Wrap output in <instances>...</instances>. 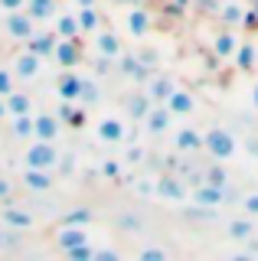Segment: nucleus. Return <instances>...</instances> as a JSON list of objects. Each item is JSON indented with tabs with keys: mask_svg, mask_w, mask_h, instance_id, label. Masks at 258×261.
<instances>
[{
	"mask_svg": "<svg viewBox=\"0 0 258 261\" xmlns=\"http://www.w3.org/2000/svg\"><path fill=\"white\" fill-rule=\"evenodd\" d=\"M203 150H206L213 160H222V163H229L232 157H236L239 144H236V137H232L225 127H209L206 134H203Z\"/></svg>",
	"mask_w": 258,
	"mask_h": 261,
	"instance_id": "obj_1",
	"label": "nucleus"
},
{
	"mask_svg": "<svg viewBox=\"0 0 258 261\" xmlns=\"http://www.w3.org/2000/svg\"><path fill=\"white\" fill-rule=\"evenodd\" d=\"M56 163H59V150H56V144H53V141H36V144L27 150V167L53 170Z\"/></svg>",
	"mask_w": 258,
	"mask_h": 261,
	"instance_id": "obj_2",
	"label": "nucleus"
},
{
	"mask_svg": "<svg viewBox=\"0 0 258 261\" xmlns=\"http://www.w3.org/2000/svg\"><path fill=\"white\" fill-rule=\"evenodd\" d=\"M170 124H173V111L167 108L164 101H154V105H150V111H147V118H144L147 134L160 137V134H167V130H170Z\"/></svg>",
	"mask_w": 258,
	"mask_h": 261,
	"instance_id": "obj_3",
	"label": "nucleus"
},
{
	"mask_svg": "<svg viewBox=\"0 0 258 261\" xmlns=\"http://www.w3.org/2000/svg\"><path fill=\"white\" fill-rule=\"evenodd\" d=\"M53 59L59 62L62 69H75V65L85 59V53H82V43H79V36H75V39H59V43H56V53H53Z\"/></svg>",
	"mask_w": 258,
	"mask_h": 261,
	"instance_id": "obj_4",
	"label": "nucleus"
},
{
	"mask_svg": "<svg viewBox=\"0 0 258 261\" xmlns=\"http://www.w3.org/2000/svg\"><path fill=\"white\" fill-rule=\"evenodd\" d=\"M33 16H30L27 10H7V33H10L13 39H30L33 36Z\"/></svg>",
	"mask_w": 258,
	"mask_h": 261,
	"instance_id": "obj_5",
	"label": "nucleus"
},
{
	"mask_svg": "<svg viewBox=\"0 0 258 261\" xmlns=\"http://www.w3.org/2000/svg\"><path fill=\"white\" fill-rule=\"evenodd\" d=\"M118 72L131 82H147V75H150V69L141 62L138 53H121L118 56Z\"/></svg>",
	"mask_w": 258,
	"mask_h": 261,
	"instance_id": "obj_6",
	"label": "nucleus"
},
{
	"mask_svg": "<svg viewBox=\"0 0 258 261\" xmlns=\"http://www.w3.org/2000/svg\"><path fill=\"white\" fill-rule=\"evenodd\" d=\"M82 82H85V75L66 69L59 79H56V92H59L62 101H79V95H82Z\"/></svg>",
	"mask_w": 258,
	"mask_h": 261,
	"instance_id": "obj_7",
	"label": "nucleus"
},
{
	"mask_svg": "<svg viewBox=\"0 0 258 261\" xmlns=\"http://www.w3.org/2000/svg\"><path fill=\"white\" fill-rule=\"evenodd\" d=\"M95 49H98V56L101 59H111L115 62L121 53H124V46H121V36L115 30H98L95 33Z\"/></svg>",
	"mask_w": 258,
	"mask_h": 261,
	"instance_id": "obj_8",
	"label": "nucleus"
},
{
	"mask_svg": "<svg viewBox=\"0 0 258 261\" xmlns=\"http://www.w3.org/2000/svg\"><path fill=\"white\" fill-rule=\"evenodd\" d=\"M236 49H239V36L232 33V27H225V30L216 33V39H213V56H216L219 62H232Z\"/></svg>",
	"mask_w": 258,
	"mask_h": 261,
	"instance_id": "obj_9",
	"label": "nucleus"
},
{
	"mask_svg": "<svg viewBox=\"0 0 258 261\" xmlns=\"http://www.w3.org/2000/svg\"><path fill=\"white\" fill-rule=\"evenodd\" d=\"M150 27H154V16L150 10H144V7H131L124 16V30L131 33V36H147Z\"/></svg>",
	"mask_w": 258,
	"mask_h": 261,
	"instance_id": "obj_10",
	"label": "nucleus"
},
{
	"mask_svg": "<svg viewBox=\"0 0 258 261\" xmlns=\"http://www.w3.org/2000/svg\"><path fill=\"white\" fill-rule=\"evenodd\" d=\"M62 130L59 114H33V137L36 141H56Z\"/></svg>",
	"mask_w": 258,
	"mask_h": 261,
	"instance_id": "obj_11",
	"label": "nucleus"
},
{
	"mask_svg": "<svg viewBox=\"0 0 258 261\" xmlns=\"http://www.w3.org/2000/svg\"><path fill=\"white\" fill-rule=\"evenodd\" d=\"M98 141L105 144H124L127 141V127L121 118H101L98 121Z\"/></svg>",
	"mask_w": 258,
	"mask_h": 261,
	"instance_id": "obj_12",
	"label": "nucleus"
},
{
	"mask_svg": "<svg viewBox=\"0 0 258 261\" xmlns=\"http://www.w3.org/2000/svg\"><path fill=\"white\" fill-rule=\"evenodd\" d=\"M56 43H59L56 30H33V36L27 39V49H33L39 59H43V56H53L56 53Z\"/></svg>",
	"mask_w": 258,
	"mask_h": 261,
	"instance_id": "obj_13",
	"label": "nucleus"
},
{
	"mask_svg": "<svg viewBox=\"0 0 258 261\" xmlns=\"http://www.w3.org/2000/svg\"><path fill=\"white\" fill-rule=\"evenodd\" d=\"M13 75L23 79V82H33L39 75V56L33 53V49H27V53L17 56V62H13Z\"/></svg>",
	"mask_w": 258,
	"mask_h": 261,
	"instance_id": "obj_14",
	"label": "nucleus"
},
{
	"mask_svg": "<svg viewBox=\"0 0 258 261\" xmlns=\"http://www.w3.org/2000/svg\"><path fill=\"white\" fill-rule=\"evenodd\" d=\"M173 144H176V150H180V153H199V150H203V130L180 127V130H176V137H173Z\"/></svg>",
	"mask_w": 258,
	"mask_h": 261,
	"instance_id": "obj_15",
	"label": "nucleus"
},
{
	"mask_svg": "<svg viewBox=\"0 0 258 261\" xmlns=\"http://www.w3.org/2000/svg\"><path fill=\"white\" fill-rule=\"evenodd\" d=\"M150 105H154V98H150L147 92H131V95L124 98V111H127V118H134V121L147 118Z\"/></svg>",
	"mask_w": 258,
	"mask_h": 261,
	"instance_id": "obj_16",
	"label": "nucleus"
},
{
	"mask_svg": "<svg viewBox=\"0 0 258 261\" xmlns=\"http://www.w3.org/2000/svg\"><path fill=\"white\" fill-rule=\"evenodd\" d=\"M229 199V193H225V186H213V183H203L196 190V202L203 209H216V206H222V202Z\"/></svg>",
	"mask_w": 258,
	"mask_h": 261,
	"instance_id": "obj_17",
	"label": "nucleus"
},
{
	"mask_svg": "<svg viewBox=\"0 0 258 261\" xmlns=\"http://www.w3.org/2000/svg\"><path fill=\"white\" fill-rule=\"evenodd\" d=\"M23 183H27V190L33 193H46L49 186L56 183L49 170H36V167H27V173H23Z\"/></svg>",
	"mask_w": 258,
	"mask_h": 261,
	"instance_id": "obj_18",
	"label": "nucleus"
},
{
	"mask_svg": "<svg viewBox=\"0 0 258 261\" xmlns=\"http://www.w3.org/2000/svg\"><path fill=\"white\" fill-rule=\"evenodd\" d=\"M88 242V232L82 225H66L59 235H56V245H59L62 251H69V248H75V245H85Z\"/></svg>",
	"mask_w": 258,
	"mask_h": 261,
	"instance_id": "obj_19",
	"label": "nucleus"
},
{
	"mask_svg": "<svg viewBox=\"0 0 258 261\" xmlns=\"http://www.w3.org/2000/svg\"><path fill=\"white\" fill-rule=\"evenodd\" d=\"M154 193L164 196V199H183L187 190H183V179L180 176H160L154 183Z\"/></svg>",
	"mask_w": 258,
	"mask_h": 261,
	"instance_id": "obj_20",
	"label": "nucleus"
},
{
	"mask_svg": "<svg viewBox=\"0 0 258 261\" xmlns=\"http://www.w3.org/2000/svg\"><path fill=\"white\" fill-rule=\"evenodd\" d=\"M219 16L225 27H242V20H245V4L242 0H225V4H219Z\"/></svg>",
	"mask_w": 258,
	"mask_h": 261,
	"instance_id": "obj_21",
	"label": "nucleus"
},
{
	"mask_svg": "<svg viewBox=\"0 0 258 261\" xmlns=\"http://www.w3.org/2000/svg\"><path fill=\"white\" fill-rule=\"evenodd\" d=\"M59 121L69 127H82L85 124V105L79 101H62L59 105Z\"/></svg>",
	"mask_w": 258,
	"mask_h": 261,
	"instance_id": "obj_22",
	"label": "nucleus"
},
{
	"mask_svg": "<svg viewBox=\"0 0 258 261\" xmlns=\"http://www.w3.org/2000/svg\"><path fill=\"white\" fill-rule=\"evenodd\" d=\"M232 62H236L239 72H252L255 62H258V49H255V43H239L236 56H232Z\"/></svg>",
	"mask_w": 258,
	"mask_h": 261,
	"instance_id": "obj_23",
	"label": "nucleus"
},
{
	"mask_svg": "<svg viewBox=\"0 0 258 261\" xmlns=\"http://www.w3.org/2000/svg\"><path fill=\"white\" fill-rule=\"evenodd\" d=\"M167 108H170L173 114H190L193 108H196V101H193V95L190 92H183V88H173L170 92V98H167Z\"/></svg>",
	"mask_w": 258,
	"mask_h": 261,
	"instance_id": "obj_24",
	"label": "nucleus"
},
{
	"mask_svg": "<svg viewBox=\"0 0 258 261\" xmlns=\"http://www.w3.org/2000/svg\"><path fill=\"white\" fill-rule=\"evenodd\" d=\"M56 36L59 39H75L79 33H82V27H79V16L75 13H59V20H56Z\"/></svg>",
	"mask_w": 258,
	"mask_h": 261,
	"instance_id": "obj_25",
	"label": "nucleus"
},
{
	"mask_svg": "<svg viewBox=\"0 0 258 261\" xmlns=\"http://www.w3.org/2000/svg\"><path fill=\"white\" fill-rule=\"evenodd\" d=\"M173 79H167V75H157V79H147V95L154 98V101H167L173 92Z\"/></svg>",
	"mask_w": 258,
	"mask_h": 261,
	"instance_id": "obj_26",
	"label": "nucleus"
},
{
	"mask_svg": "<svg viewBox=\"0 0 258 261\" xmlns=\"http://www.w3.org/2000/svg\"><path fill=\"white\" fill-rule=\"evenodd\" d=\"M0 219H4L7 228H17V232L33 225V216H30L27 209H4V212H0Z\"/></svg>",
	"mask_w": 258,
	"mask_h": 261,
	"instance_id": "obj_27",
	"label": "nucleus"
},
{
	"mask_svg": "<svg viewBox=\"0 0 258 261\" xmlns=\"http://www.w3.org/2000/svg\"><path fill=\"white\" fill-rule=\"evenodd\" d=\"M27 13L33 20H53L56 16V0H27Z\"/></svg>",
	"mask_w": 258,
	"mask_h": 261,
	"instance_id": "obj_28",
	"label": "nucleus"
},
{
	"mask_svg": "<svg viewBox=\"0 0 258 261\" xmlns=\"http://www.w3.org/2000/svg\"><path fill=\"white\" fill-rule=\"evenodd\" d=\"M79 27H82V33H98L101 30V13L95 10V7H79Z\"/></svg>",
	"mask_w": 258,
	"mask_h": 261,
	"instance_id": "obj_29",
	"label": "nucleus"
},
{
	"mask_svg": "<svg viewBox=\"0 0 258 261\" xmlns=\"http://www.w3.org/2000/svg\"><path fill=\"white\" fill-rule=\"evenodd\" d=\"M225 232H229V239L245 242V239H252V235H255V222H252V219H232V222L225 225Z\"/></svg>",
	"mask_w": 258,
	"mask_h": 261,
	"instance_id": "obj_30",
	"label": "nucleus"
},
{
	"mask_svg": "<svg viewBox=\"0 0 258 261\" xmlns=\"http://www.w3.org/2000/svg\"><path fill=\"white\" fill-rule=\"evenodd\" d=\"M203 183H213V186H225V183H229V170L222 167V160H213L203 170Z\"/></svg>",
	"mask_w": 258,
	"mask_h": 261,
	"instance_id": "obj_31",
	"label": "nucleus"
},
{
	"mask_svg": "<svg viewBox=\"0 0 258 261\" xmlns=\"http://www.w3.org/2000/svg\"><path fill=\"white\" fill-rule=\"evenodd\" d=\"M7 101V114H30V95H23V92H10L4 98Z\"/></svg>",
	"mask_w": 258,
	"mask_h": 261,
	"instance_id": "obj_32",
	"label": "nucleus"
},
{
	"mask_svg": "<svg viewBox=\"0 0 258 261\" xmlns=\"http://www.w3.org/2000/svg\"><path fill=\"white\" fill-rule=\"evenodd\" d=\"M98 98H101V88L95 85V79H85L82 82V95H79V105H98Z\"/></svg>",
	"mask_w": 258,
	"mask_h": 261,
	"instance_id": "obj_33",
	"label": "nucleus"
},
{
	"mask_svg": "<svg viewBox=\"0 0 258 261\" xmlns=\"http://www.w3.org/2000/svg\"><path fill=\"white\" fill-rule=\"evenodd\" d=\"M33 134V114H13V137Z\"/></svg>",
	"mask_w": 258,
	"mask_h": 261,
	"instance_id": "obj_34",
	"label": "nucleus"
},
{
	"mask_svg": "<svg viewBox=\"0 0 258 261\" xmlns=\"http://www.w3.org/2000/svg\"><path fill=\"white\" fill-rule=\"evenodd\" d=\"M13 79H17V75H13V72L0 69V98H7V95L13 92Z\"/></svg>",
	"mask_w": 258,
	"mask_h": 261,
	"instance_id": "obj_35",
	"label": "nucleus"
},
{
	"mask_svg": "<svg viewBox=\"0 0 258 261\" xmlns=\"http://www.w3.org/2000/svg\"><path fill=\"white\" fill-rule=\"evenodd\" d=\"M88 219H92V212H88V209H79V212H69L62 222H66V225H85Z\"/></svg>",
	"mask_w": 258,
	"mask_h": 261,
	"instance_id": "obj_36",
	"label": "nucleus"
},
{
	"mask_svg": "<svg viewBox=\"0 0 258 261\" xmlns=\"http://www.w3.org/2000/svg\"><path fill=\"white\" fill-rule=\"evenodd\" d=\"M118 173H121V163H118V160H105V163H101V176L115 179Z\"/></svg>",
	"mask_w": 258,
	"mask_h": 261,
	"instance_id": "obj_37",
	"label": "nucleus"
},
{
	"mask_svg": "<svg viewBox=\"0 0 258 261\" xmlns=\"http://www.w3.org/2000/svg\"><path fill=\"white\" fill-rule=\"evenodd\" d=\"M242 209H245L248 216H258V193H248L245 199H242Z\"/></svg>",
	"mask_w": 258,
	"mask_h": 261,
	"instance_id": "obj_38",
	"label": "nucleus"
},
{
	"mask_svg": "<svg viewBox=\"0 0 258 261\" xmlns=\"http://www.w3.org/2000/svg\"><path fill=\"white\" fill-rule=\"evenodd\" d=\"M118 225H121V228H131V232H138V228H141V219H138V216H121Z\"/></svg>",
	"mask_w": 258,
	"mask_h": 261,
	"instance_id": "obj_39",
	"label": "nucleus"
},
{
	"mask_svg": "<svg viewBox=\"0 0 258 261\" xmlns=\"http://www.w3.org/2000/svg\"><path fill=\"white\" fill-rule=\"evenodd\" d=\"M147 153H144V147H131V150L124 153V163H141Z\"/></svg>",
	"mask_w": 258,
	"mask_h": 261,
	"instance_id": "obj_40",
	"label": "nucleus"
},
{
	"mask_svg": "<svg viewBox=\"0 0 258 261\" xmlns=\"http://www.w3.org/2000/svg\"><path fill=\"white\" fill-rule=\"evenodd\" d=\"M141 258H144V261H164V258H167V251H160V248H144V251H141Z\"/></svg>",
	"mask_w": 258,
	"mask_h": 261,
	"instance_id": "obj_41",
	"label": "nucleus"
},
{
	"mask_svg": "<svg viewBox=\"0 0 258 261\" xmlns=\"http://www.w3.org/2000/svg\"><path fill=\"white\" fill-rule=\"evenodd\" d=\"M138 56H141V62L147 65V69H154V65H157V56H154V49H141Z\"/></svg>",
	"mask_w": 258,
	"mask_h": 261,
	"instance_id": "obj_42",
	"label": "nucleus"
},
{
	"mask_svg": "<svg viewBox=\"0 0 258 261\" xmlns=\"http://www.w3.org/2000/svg\"><path fill=\"white\" fill-rule=\"evenodd\" d=\"M56 167H59V173H72V170H75V160L59 157V163H56Z\"/></svg>",
	"mask_w": 258,
	"mask_h": 261,
	"instance_id": "obj_43",
	"label": "nucleus"
},
{
	"mask_svg": "<svg viewBox=\"0 0 258 261\" xmlns=\"http://www.w3.org/2000/svg\"><path fill=\"white\" fill-rule=\"evenodd\" d=\"M23 4H27V0H0V7H4V10H20Z\"/></svg>",
	"mask_w": 258,
	"mask_h": 261,
	"instance_id": "obj_44",
	"label": "nucleus"
},
{
	"mask_svg": "<svg viewBox=\"0 0 258 261\" xmlns=\"http://www.w3.org/2000/svg\"><path fill=\"white\" fill-rule=\"evenodd\" d=\"M187 7H190V0H170V10H176V16L187 10Z\"/></svg>",
	"mask_w": 258,
	"mask_h": 261,
	"instance_id": "obj_45",
	"label": "nucleus"
},
{
	"mask_svg": "<svg viewBox=\"0 0 258 261\" xmlns=\"http://www.w3.org/2000/svg\"><path fill=\"white\" fill-rule=\"evenodd\" d=\"M7 196H10V183L0 176V199H7Z\"/></svg>",
	"mask_w": 258,
	"mask_h": 261,
	"instance_id": "obj_46",
	"label": "nucleus"
},
{
	"mask_svg": "<svg viewBox=\"0 0 258 261\" xmlns=\"http://www.w3.org/2000/svg\"><path fill=\"white\" fill-rule=\"evenodd\" d=\"M196 7H203V10H213V7H216V0H196Z\"/></svg>",
	"mask_w": 258,
	"mask_h": 261,
	"instance_id": "obj_47",
	"label": "nucleus"
},
{
	"mask_svg": "<svg viewBox=\"0 0 258 261\" xmlns=\"http://www.w3.org/2000/svg\"><path fill=\"white\" fill-rule=\"evenodd\" d=\"M252 105L258 108V79H255V85H252Z\"/></svg>",
	"mask_w": 258,
	"mask_h": 261,
	"instance_id": "obj_48",
	"label": "nucleus"
},
{
	"mask_svg": "<svg viewBox=\"0 0 258 261\" xmlns=\"http://www.w3.org/2000/svg\"><path fill=\"white\" fill-rule=\"evenodd\" d=\"M75 4H79V7H95L98 0H75Z\"/></svg>",
	"mask_w": 258,
	"mask_h": 261,
	"instance_id": "obj_49",
	"label": "nucleus"
},
{
	"mask_svg": "<svg viewBox=\"0 0 258 261\" xmlns=\"http://www.w3.org/2000/svg\"><path fill=\"white\" fill-rule=\"evenodd\" d=\"M4 118H7V101L0 98V121H4Z\"/></svg>",
	"mask_w": 258,
	"mask_h": 261,
	"instance_id": "obj_50",
	"label": "nucleus"
}]
</instances>
